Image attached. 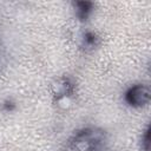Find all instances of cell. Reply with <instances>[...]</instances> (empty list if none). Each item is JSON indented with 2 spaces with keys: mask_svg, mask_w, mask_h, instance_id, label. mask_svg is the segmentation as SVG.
I'll return each mask as SVG.
<instances>
[{
  "mask_svg": "<svg viewBox=\"0 0 151 151\" xmlns=\"http://www.w3.org/2000/svg\"><path fill=\"white\" fill-rule=\"evenodd\" d=\"M55 104L59 109L61 110H67L71 107L72 105V99H71V96H65V97H60V98H57L55 99Z\"/></svg>",
  "mask_w": 151,
  "mask_h": 151,
  "instance_id": "8992f818",
  "label": "cell"
},
{
  "mask_svg": "<svg viewBox=\"0 0 151 151\" xmlns=\"http://www.w3.org/2000/svg\"><path fill=\"white\" fill-rule=\"evenodd\" d=\"M51 91L54 99L65 96H71L74 92V83L68 77H60L51 84Z\"/></svg>",
  "mask_w": 151,
  "mask_h": 151,
  "instance_id": "3957f363",
  "label": "cell"
},
{
  "mask_svg": "<svg viewBox=\"0 0 151 151\" xmlns=\"http://www.w3.org/2000/svg\"><path fill=\"white\" fill-rule=\"evenodd\" d=\"M140 145L144 151H150V127L149 126L146 127V130L144 131V133L142 136Z\"/></svg>",
  "mask_w": 151,
  "mask_h": 151,
  "instance_id": "52a82bcc",
  "label": "cell"
},
{
  "mask_svg": "<svg viewBox=\"0 0 151 151\" xmlns=\"http://www.w3.org/2000/svg\"><path fill=\"white\" fill-rule=\"evenodd\" d=\"M99 42V38L93 32H85L81 35V46L85 48H94Z\"/></svg>",
  "mask_w": 151,
  "mask_h": 151,
  "instance_id": "5b68a950",
  "label": "cell"
},
{
  "mask_svg": "<svg viewBox=\"0 0 151 151\" xmlns=\"http://www.w3.org/2000/svg\"><path fill=\"white\" fill-rule=\"evenodd\" d=\"M151 100V90L147 85L137 84L125 92V101L132 107H143Z\"/></svg>",
  "mask_w": 151,
  "mask_h": 151,
  "instance_id": "7a4b0ae2",
  "label": "cell"
},
{
  "mask_svg": "<svg viewBox=\"0 0 151 151\" xmlns=\"http://www.w3.org/2000/svg\"><path fill=\"white\" fill-rule=\"evenodd\" d=\"M105 143V132L97 127H85L72 138L71 145L77 151H99Z\"/></svg>",
  "mask_w": 151,
  "mask_h": 151,
  "instance_id": "6da1fadb",
  "label": "cell"
},
{
  "mask_svg": "<svg viewBox=\"0 0 151 151\" xmlns=\"http://www.w3.org/2000/svg\"><path fill=\"white\" fill-rule=\"evenodd\" d=\"M92 11V4L91 2H85V1H78L74 2V12L77 18L80 20H86L87 17L90 15Z\"/></svg>",
  "mask_w": 151,
  "mask_h": 151,
  "instance_id": "277c9868",
  "label": "cell"
}]
</instances>
